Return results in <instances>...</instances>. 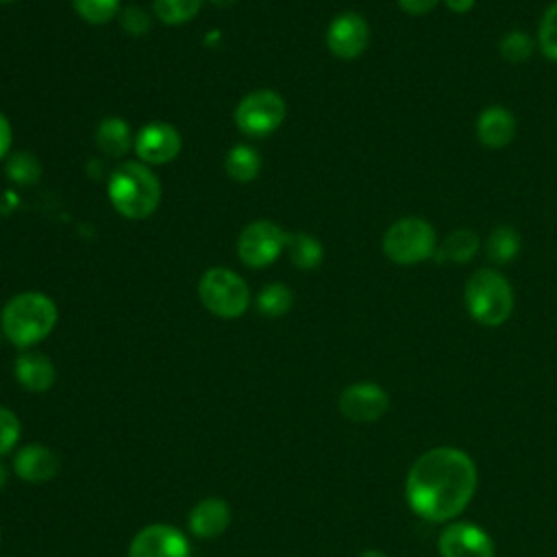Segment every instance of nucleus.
Masks as SVG:
<instances>
[{"mask_svg":"<svg viewBox=\"0 0 557 557\" xmlns=\"http://www.w3.org/2000/svg\"><path fill=\"white\" fill-rule=\"evenodd\" d=\"M476 490L474 461L459 448L440 446L420 455L405 483L413 513L429 522H446L461 513Z\"/></svg>","mask_w":557,"mask_h":557,"instance_id":"1","label":"nucleus"},{"mask_svg":"<svg viewBox=\"0 0 557 557\" xmlns=\"http://www.w3.org/2000/svg\"><path fill=\"white\" fill-rule=\"evenodd\" d=\"M463 305L476 324L487 329L500 326L513 311V287L503 272L494 268H481L470 274L463 285Z\"/></svg>","mask_w":557,"mask_h":557,"instance_id":"2","label":"nucleus"},{"mask_svg":"<svg viewBox=\"0 0 557 557\" xmlns=\"http://www.w3.org/2000/svg\"><path fill=\"white\" fill-rule=\"evenodd\" d=\"M109 200L128 220H144L154 213L161 200V185L154 172L137 161L122 163L109 178Z\"/></svg>","mask_w":557,"mask_h":557,"instance_id":"3","label":"nucleus"},{"mask_svg":"<svg viewBox=\"0 0 557 557\" xmlns=\"http://www.w3.org/2000/svg\"><path fill=\"white\" fill-rule=\"evenodd\" d=\"M57 324V305L39 294L24 292L13 296L2 309V331L17 348H28L44 337Z\"/></svg>","mask_w":557,"mask_h":557,"instance_id":"4","label":"nucleus"},{"mask_svg":"<svg viewBox=\"0 0 557 557\" xmlns=\"http://www.w3.org/2000/svg\"><path fill=\"white\" fill-rule=\"evenodd\" d=\"M383 252L398 265H416L435 255L437 237L429 220L420 215H407L396 220L383 235Z\"/></svg>","mask_w":557,"mask_h":557,"instance_id":"5","label":"nucleus"},{"mask_svg":"<svg viewBox=\"0 0 557 557\" xmlns=\"http://www.w3.org/2000/svg\"><path fill=\"white\" fill-rule=\"evenodd\" d=\"M200 302L218 318H239L250 305L246 281L228 268H209L198 283Z\"/></svg>","mask_w":557,"mask_h":557,"instance_id":"6","label":"nucleus"},{"mask_svg":"<svg viewBox=\"0 0 557 557\" xmlns=\"http://www.w3.org/2000/svg\"><path fill=\"white\" fill-rule=\"evenodd\" d=\"M285 100L272 89H259L242 98L235 109V124L244 135L265 137L285 120Z\"/></svg>","mask_w":557,"mask_h":557,"instance_id":"7","label":"nucleus"},{"mask_svg":"<svg viewBox=\"0 0 557 557\" xmlns=\"http://www.w3.org/2000/svg\"><path fill=\"white\" fill-rule=\"evenodd\" d=\"M287 237L289 235L278 224L270 220H257L239 233L237 255L248 268H265L283 252Z\"/></svg>","mask_w":557,"mask_h":557,"instance_id":"8","label":"nucleus"},{"mask_svg":"<svg viewBox=\"0 0 557 557\" xmlns=\"http://www.w3.org/2000/svg\"><path fill=\"white\" fill-rule=\"evenodd\" d=\"M370 44V26L355 11L339 13L326 28V48L342 61H352L366 52Z\"/></svg>","mask_w":557,"mask_h":557,"instance_id":"9","label":"nucleus"},{"mask_svg":"<svg viewBox=\"0 0 557 557\" xmlns=\"http://www.w3.org/2000/svg\"><path fill=\"white\" fill-rule=\"evenodd\" d=\"M189 542L172 524L144 527L128 546V557H189Z\"/></svg>","mask_w":557,"mask_h":557,"instance_id":"10","label":"nucleus"},{"mask_svg":"<svg viewBox=\"0 0 557 557\" xmlns=\"http://www.w3.org/2000/svg\"><path fill=\"white\" fill-rule=\"evenodd\" d=\"M442 557H494L492 537L472 522L448 524L437 540Z\"/></svg>","mask_w":557,"mask_h":557,"instance_id":"11","label":"nucleus"},{"mask_svg":"<svg viewBox=\"0 0 557 557\" xmlns=\"http://www.w3.org/2000/svg\"><path fill=\"white\" fill-rule=\"evenodd\" d=\"M389 405L387 392L370 381L348 385L339 396V411L352 422H374Z\"/></svg>","mask_w":557,"mask_h":557,"instance_id":"12","label":"nucleus"},{"mask_svg":"<svg viewBox=\"0 0 557 557\" xmlns=\"http://www.w3.org/2000/svg\"><path fill=\"white\" fill-rule=\"evenodd\" d=\"M133 146L144 163L163 165L181 152V135L172 124L150 122L139 128Z\"/></svg>","mask_w":557,"mask_h":557,"instance_id":"13","label":"nucleus"},{"mask_svg":"<svg viewBox=\"0 0 557 557\" xmlns=\"http://www.w3.org/2000/svg\"><path fill=\"white\" fill-rule=\"evenodd\" d=\"M476 139L483 148L487 150H500L505 146L511 144V139L516 137V115L503 107V104H490L485 109H481L479 117H476Z\"/></svg>","mask_w":557,"mask_h":557,"instance_id":"14","label":"nucleus"},{"mask_svg":"<svg viewBox=\"0 0 557 557\" xmlns=\"http://www.w3.org/2000/svg\"><path fill=\"white\" fill-rule=\"evenodd\" d=\"M13 470L28 483H44L59 470V457L41 444H28L15 453Z\"/></svg>","mask_w":557,"mask_h":557,"instance_id":"15","label":"nucleus"},{"mask_svg":"<svg viewBox=\"0 0 557 557\" xmlns=\"http://www.w3.org/2000/svg\"><path fill=\"white\" fill-rule=\"evenodd\" d=\"M231 522V507L222 498H205L189 511V529L196 537L211 540L220 535Z\"/></svg>","mask_w":557,"mask_h":557,"instance_id":"16","label":"nucleus"},{"mask_svg":"<svg viewBox=\"0 0 557 557\" xmlns=\"http://www.w3.org/2000/svg\"><path fill=\"white\" fill-rule=\"evenodd\" d=\"M15 379L30 392H46L57 379L52 361L41 352H24L15 359Z\"/></svg>","mask_w":557,"mask_h":557,"instance_id":"17","label":"nucleus"},{"mask_svg":"<svg viewBox=\"0 0 557 557\" xmlns=\"http://www.w3.org/2000/svg\"><path fill=\"white\" fill-rule=\"evenodd\" d=\"M481 250V239L479 233L472 228H457L450 231L440 246L435 248V259L437 261H453V263H468L476 257Z\"/></svg>","mask_w":557,"mask_h":557,"instance_id":"18","label":"nucleus"},{"mask_svg":"<svg viewBox=\"0 0 557 557\" xmlns=\"http://www.w3.org/2000/svg\"><path fill=\"white\" fill-rule=\"evenodd\" d=\"M522 246V237L518 233V228H513L511 224H498L496 228H492V233L487 235L483 250L485 257L496 263V265H505L511 263Z\"/></svg>","mask_w":557,"mask_h":557,"instance_id":"19","label":"nucleus"},{"mask_svg":"<svg viewBox=\"0 0 557 557\" xmlns=\"http://www.w3.org/2000/svg\"><path fill=\"white\" fill-rule=\"evenodd\" d=\"M96 144L109 157H122L131 150V131L122 117H104L96 128Z\"/></svg>","mask_w":557,"mask_h":557,"instance_id":"20","label":"nucleus"},{"mask_svg":"<svg viewBox=\"0 0 557 557\" xmlns=\"http://www.w3.org/2000/svg\"><path fill=\"white\" fill-rule=\"evenodd\" d=\"M226 174L237 183H250L261 170V157L255 148L239 144L233 146L226 154Z\"/></svg>","mask_w":557,"mask_h":557,"instance_id":"21","label":"nucleus"},{"mask_svg":"<svg viewBox=\"0 0 557 557\" xmlns=\"http://www.w3.org/2000/svg\"><path fill=\"white\" fill-rule=\"evenodd\" d=\"M287 248H289L292 263L300 270H315L322 263L324 250L313 235L294 233L287 237Z\"/></svg>","mask_w":557,"mask_h":557,"instance_id":"22","label":"nucleus"},{"mask_svg":"<svg viewBox=\"0 0 557 557\" xmlns=\"http://www.w3.org/2000/svg\"><path fill=\"white\" fill-rule=\"evenodd\" d=\"M533 50H535V41L531 39L529 33L524 30H518V28H511L507 30L500 41H498V52L500 57L511 63V65H520V63H527L531 57H533Z\"/></svg>","mask_w":557,"mask_h":557,"instance_id":"23","label":"nucleus"},{"mask_svg":"<svg viewBox=\"0 0 557 557\" xmlns=\"http://www.w3.org/2000/svg\"><path fill=\"white\" fill-rule=\"evenodd\" d=\"M292 302H294V294L283 283H270L257 296V309L270 318H278L287 313L292 309Z\"/></svg>","mask_w":557,"mask_h":557,"instance_id":"24","label":"nucleus"},{"mask_svg":"<svg viewBox=\"0 0 557 557\" xmlns=\"http://www.w3.org/2000/svg\"><path fill=\"white\" fill-rule=\"evenodd\" d=\"M202 0H152V9L163 24H185L198 15Z\"/></svg>","mask_w":557,"mask_h":557,"instance_id":"25","label":"nucleus"},{"mask_svg":"<svg viewBox=\"0 0 557 557\" xmlns=\"http://www.w3.org/2000/svg\"><path fill=\"white\" fill-rule=\"evenodd\" d=\"M544 59L557 63V0L550 2L537 24V41Z\"/></svg>","mask_w":557,"mask_h":557,"instance_id":"26","label":"nucleus"},{"mask_svg":"<svg viewBox=\"0 0 557 557\" xmlns=\"http://www.w3.org/2000/svg\"><path fill=\"white\" fill-rule=\"evenodd\" d=\"M72 4L89 24H107L120 11V0H72Z\"/></svg>","mask_w":557,"mask_h":557,"instance_id":"27","label":"nucleus"},{"mask_svg":"<svg viewBox=\"0 0 557 557\" xmlns=\"http://www.w3.org/2000/svg\"><path fill=\"white\" fill-rule=\"evenodd\" d=\"M7 174L20 185H33V183H37L41 168H39V161L30 152H15V154H11V159L7 163Z\"/></svg>","mask_w":557,"mask_h":557,"instance_id":"28","label":"nucleus"},{"mask_svg":"<svg viewBox=\"0 0 557 557\" xmlns=\"http://www.w3.org/2000/svg\"><path fill=\"white\" fill-rule=\"evenodd\" d=\"M20 431L22 426L17 416L0 405V455L9 453L15 446V442L20 440Z\"/></svg>","mask_w":557,"mask_h":557,"instance_id":"29","label":"nucleus"},{"mask_svg":"<svg viewBox=\"0 0 557 557\" xmlns=\"http://www.w3.org/2000/svg\"><path fill=\"white\" fill-rule=\"evenodd\" d=\"M120 22L131 35H144L150 28V17L141 7H126L120 15Z\"/></svg>","mask_w":557,"mask_h":557,"instance_id":"30","label":"nucleus"},{"mask_svg":"<svg viewBox=\"0 0 557 557\" xmlns=\"http://www.w3.org/2000/svg\"><path fill=\"white\" fill-rule=\"evenodd\" d=\"M396 2L407 15H426L437 7L440 0H396Z\"/></svg>","mask_w":557,"mask_h":557,"instance_id":"31","label":"nucleus"},{"mask_svg":"<svg viewBox=\"0 0 557 557\" xmlns=\"http://www.w3.org/2000/svg\"><path fill=\"white\" fill-rule=\"evenodd\" d=\"M9 148H11V124H9V120L0 113V161L7 157Z\"/></svg>","mask_w":557,"mask_h":557,"instance_id":"32","label":"nucleus"},{"mask_svg":"<svg viewBox=\"0 0 557 557\" xmlns=\"http://www.w3.org/2000/svg\"><path fill=\"white\" fill-rule=\"evenodd\" d=\"M474 2L476 0H444L446 9L450 13H457V15H463V13H470L474 9Z\"/></svg>","mask_w":557,"mask_h":557,"instance_id":"33","label":"nucleus"},{"mask_svg":"<svg viewBox=\"0 0 557 557\" xmlns=\"http://www.w3.org/2000/svg\"><path fill=\"white\" fill-rule=\"evenodd\" d=\"M7 476H9V470H7V466L0 461V490H2L4 483H7Z\"/></svg>","mask_w":557,"mask_h":557,"instance_id":"34","label":"nucleus"},{"mask_svg":"<svg viewBox=\"0 0 557 557\" xmlns=\"http://www.w3.org/2000/svg\"><path fill=\"white\" fill-rule=\"evenodd\" d=\"M359 557H387V555L381 553V550H366V553H361Z\"/></svg>","mask_w":557,"mask_h":557,"instance_id":"35","label":"nucleus"},{"mask_svg":"<svg viewBox=\"0 0 557 557\" xmlns=\"http://www.w3.org/2000/svg\"><path fill=\"white\" fill-rule=\"evenodd\" d=\"M213 4H218V7H228V4H233L235 0H211Z\"/></svg>","mask_w":557,"mask_h":557,"instance_id":"36","label":"nucleus"},{"mask_svg":"<svg viewBox=\"0 0 557 557\" xmlns=\"http://www.w3.org/2000/svg\"><path fill=\"white\" fill-rule=\"evenodd\" d=\"M0 2H13V0H0Z\"/></svg>","mask_w":557,"mask_h":557,"instance_id":"37","label":"nucleus"}]
</instances>
